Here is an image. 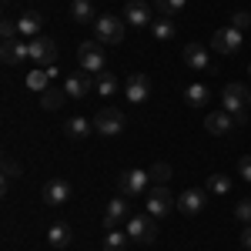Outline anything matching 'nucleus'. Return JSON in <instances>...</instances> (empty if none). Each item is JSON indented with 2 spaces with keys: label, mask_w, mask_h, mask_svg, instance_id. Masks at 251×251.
Instances as JSON below:
<instances>
[{
  "label": "nucleus",
  "mask_w": 251,
  "mask_h": 251,
  "mask_svg": "<svg viewBox=\"0 0 251 251\" xmlns=\"http://www.w3.org/2000/svg\"><path fill=\"white\" fill-rule=\"evenodd\" d=\"M248 107H251V91L245 84H228L225 91H221V111H228L234 117V124H245L248 121Z\"/></svg>",
  "instance_id": "f257e3e1"
},
{
  "label": "nucleus",
  "mask_w": 251,
  "mask_h": 251,
  "mask_svg": "<svg viewBox=\"0 0 251 251\" xmlns=\"http://www.w3.org/2000/svg\"><path fill=\"white\" fill-rule=\"evenodd\" d=\"M94 40L100 44H121L124 40V20L114 14H100L94 20Z\"/></svg>",
  "instance_id": "f03ea898"
},
{
  "label": "nucleus",
  "mask_w": 251,
  "mask_h": 251,
  "mask_svg": "<svg viewBox=\"0 0 251 251\" xmlns=\"http://www.w3.org/2000/svg\"><path fill=\"white\" fill-rule=\"evenodd\" d=\"M157 218L151 214H134V218H127V234H131V241L137 245H154L157 241Z\"/></svg>",
  "instance_id": "7ed1b4c3"
},
{
  "label": "nucleus",
  "mask_w": 251,
  "mask_h": 251,
  "mask_svg": "<svg viewBox=\"0 0 251 251\" xmlns=\"http://www.w3.org/2000/svg\"><path fill=\"white\" fill-rule=\"evenodd\" d=\"M77 60H80V67H84V71H91V74H100V71H104V64H107L100 40H84V44L77 47Z\"/></svg>",
  "instance_id": "20e7f679"
},
{
  "label": "nucleus",
  "mask_w": 251,
  "mask_h": 251,
  "mask_svg": "<svg viewBox=\"0 0 251 251\" xmlns=\"http://www.w3.org/2000/svg\"><path fill=\"white\" fill-rule=\"evenodd\" d=\"M94 131H97L100 137H117L121 131H124V114H121L117 107H104V111H97Z\"/></svg>",
  "instance_id": "39448f33"
},
{
  "label": "nucleus",
  "mask_w": 251,
  "mask_h": 251,
  "mask_svg": "<svg viewBox=\"0 0 251 251\" xmlns=\"http://www.w3.org/2000/svg\"><path fill=\"white\" fill-rule=\"evenodd\" d=\"M174 204H177V198H174L164 184H157L154 191H148V204H144V208H148L151 218H164V214L174 211Z\"/></svg>",
  "instance_id": "423d86ee"
},
{
  "label": "nucleus",
  "mask_w": 251,
  "mask_h": 251,
  "mask_svg": "<svg viewBox=\"0 0 251 251\" xmlns=\"http://www.w3.org/2000/svg\"><path fill=\"white\" fill-rule=\"evenodd\" d=\"M30 60L34 64H40V67H54V60H57V44L50 37H34L30 40Z\"/></svg>",
  "instance_id": "0eeeda50"
},
{
  "label": "nucleus",
  "mask_w": 251,
  "mask_h": 251,
  "mask_svg": "<svg viewBox=\"0 0 251 251\" xmlns=\"http://www.w3.org/2000/svg\"><path fill=\"white\" fill-rule=\"evenodd\" d=\"M148 181H151V174H148V168H131V171L121 174V181H117V188H121V194H141L148 191Z\"/></svg>",
  "instance_id": "6e6552de"
},
{
  "label": "nucleus",
  "mask_w": 251,
  "mask_h": 251,
  "mask_svg": "<svg viewBox=\"0 0 251 251\" xmlns=\"http://www.w3.org/2000/svg\"><path fill=\"white\" fill-rule=\"evenodd\" d=\"M124 97L131 104H144L151 97V77L148 74H127V80H124Z\"/></svg>",
  "instance_id": "1a4fd4ad"
},
{
  "label": "nucleus",
  "mask_w": 251,
  "mask_h": 251,
  "mask_svg": "<svg viewBox=\"0 0 251 251\" xmlns=\"http://www.w3.org/2000/svg\"><path fill=\"white\" fill-rule=\"evenodd\" d=\"M208 204V188H184L177 198V208L184 214H201Z\"/></svg>",
  "instance_id": "9d476101"
},
{
  "label": "nucleus",
  "mask_w": 251,
  "mask_h": 251,
  "mask_svg": "<svg viewBox=\"0 0 251 251\" xmlns=\"http://www.w3.org/2000/svg\"><path fill=\"white\" fill-rule=\"evenodd\" d=\"M71 184L67 181H60V177H54V181H47L44 184V201H47V208H64L67 201H71Z\"/></svg>",
  "instance_id": "9b49d317"
},
{
  "label": "nucleus",
  "mask_w": 251,
  "mask_h": 251,
  "mask_svg": "<svg viewBox=\"0 0 251 251\" xmlns=\"http://www.w3.org/2000/svg\"><path fill=\"white\" fill-rule=\"evenodd\" d=\"M0 60L10 64V67H17L20 60H30V44H24L20 37L3 40V44H0Z\"/></svg>",
  "instance_id": "f8f14e48"
},
{
  "label": "nucleus",
  "mask_w": 251,
  "mask_h": 251,
  "mask_svg": "<svg viewBox=\"0 0 251 251\" xmlns=\"http://www.w3.org/2000/svg\"><path fill=\"white\" fill-rule=\"evenodd\" d=\"M211 47L218 54H234V50L241 47V30H238V27H221L211 37Z\"/></svg>",
  "instance_id": "ddd939ff"
},
{
  "label": "nucleus",
  "mask_w": 251,
  "mask_h": 251,
  "mask_svg": "<svg viewBox=\"0 0 251 251\" xmlns=\"http://www.w3.org/2000/svg\"><path fill=\"white\" fill-rule=\"evenodd\" d=\"M124 218H127V204H124V198H111L107 208H104V214H100V225H104V231H114Z\"/></svg>",
  "instance_id": "4468645a"
},
{
  "label": "nucleus",
  "mask_w": 251,
  "mask_h": 251,
  "mask_svg": "<svg viewBox=\"0 0 251 251\" xmlns=\"http://www.w3.org/2000/svg\"><path fill=\"white\" fill-rule=\"evenodd\" d=\"M124 20H127L131 27H148V24H151V3H144V0H127Z\"/></svg>",
  "instance_id": "2eb2a0df"
},
{
  "label": "nucleus",
  "mask_w": 251,
  "mask_h": 251,
  "mask_svg": "<svg viewBox=\"0 0 251 251\" xmlns=\"http://www.w3.org/2000/svg\"><path fill=\"white\" fill-rule=\"evenodd\" d=\"M181 60L191 67V71H211V60H208V47H201V44H188L184 50H181Z\"/></svg>",
  "instance_id": "dca6fc26"
},
{
  "label": "nucleus",
  "mask_w": 251,
  "mask_h": 251,
  "mask_svg": "<svg viewBox=\"0 0 251 251\" xmlns=\"http://www.w3.org/2000/svg\"><path fill=\"white\" fill-rule=\"evenodd\" d=\"M204 127H208V134L221 137V134H228V131L234 127V117L228 114V111H211V114L204 117Z\"/></svg>",
  "instance_id": "f3484780"
},
{
  "label": "nucleus",
  "mask_w": 251,
  "mask_h": 251,
  "mask_svg": "<svg viewBox=\"0 0 251 251\" xmlns=\"http://www.w3.org/2000/svg\"><path fill=\"white\" fill-rule=\"evenodd\" d=\"M40 27H44V17H40L37 10H27V14H20L17 20V30H20V37H40Z\"/></svg>",
  "instance_id": "a211bd4d"
},
{
  "label": "nucleus",
  "mask_w": 251,
  "mask_h": 251,
  "mask_svg": "<svg viewBox=\"0 0 251 251\" xmlns=\"http://www.w3.org/2000/svg\"><path fill=\"white\" fill-rule=\"evenodd\" d=\"M71 238H74V231H71L67 221H54V225L47 228V241H50V248H67Z\"/></svg>",
  "instance_id": "6ab92c4d"
},
{
  "label": "nucleus",
  "mask_w": 251,
  "mask_h": 251,
  "mask_svg": "<svg viewBox=\"0 0 251 251\" xmlns=\"http://www.w3.org/2000/svg\"><path fill=\"white\" fill-rule=\"evenodd\" d=\"M91 87H94V84L87 80V74H71V77H67V84H64V91L74 97V100L87 97V94H91Z\"/></svg>",
  "instance_id": "aec40b11"
},
{
  "label": "nucleus",
  "mask_w": 251,
  "mask_h": 251,
  "mask_svg": "<svg viewBox=\"0 0 251 251\" xmlns=\"http://www.w3.org/2000/svg\"><path fill=\"white\" fill-rule=\"evenodd\" d=\"M71 17H74V24H94L97 10H94L91 0H74V3H71Z\"/></svg>",
  "instance_id": "412c9836"
},
{
  "label": "nucleus",
  "mask_w": 251,
  "mask_h": 251,
  "mask_svg": "<svg viewBox=\"0 0 251 251\" xmlns=\"http://www.w3.org/2000/svg\"><path fill=\"white\" fill-rule=\"evenodd\" d=\"M94 131V121H87V117H71L67 124H64V134L74 137V141H80V137H87Z\"/></svg>",
  "instance_id": "4be33fe9"
},
{
  "label": "nucleus",
  "mask_w": 251,
  "mask_h": 251,
  "mask_svg": "<svg viewBox=\"0 0 251 251\" xmlns=\"http://www.w3.org/2000/svg\"><path fill=\"white\" fill-rule=\"evenodd\" d=\"M54 74H57V67H47V71H44V67H37L34 74H27V87L44 94V91L50 87V77H54Z\"/></svg>",
  "instance_id": "5701e85b"
},
{
  "label": "nucleus",
  "mask_w": 251,
  "mask_h": 251,
  "mask_svg": "<svg viewBox=\"0 0 251 251\" xmlns=\"http://www.w3.org/2000/svg\"><path fill=\"white\" fill-rule=\"evenodd\" d=\"M151 34H154V40H161V44H168V40L177 37V27H174V20L171 17H161L151 24Z\"/></svg>",
  "instance_id": "b1692460"
},
{
  "label": "nucleus",
  "mask_w": 251,
  "mask_h": 251,
  "mask_svg": "<svg viewBox=\"0 0 251 251\" xmlns=\"http://www.w3.org/2000/svg\"><path fill=\"white\" fill-rule=\"evenodd\" d=\"M127 241H131V234L114 228V231H107L104 238H100V248H104V251H124V248H127Z\"/></svg>",
  "instance_id": "393cba45"
},
{
  "label": "nucleus",
  "mask_w": 251,
  "mask_h": 251,
  "mask_svg": "<svg viewBox=\"0 0 251 251\" xmlns=\"http://www.w3.org/2000/svg\"><path fill=\"white\" fill-rule=\"evenodd\" d=\"M208 84H191V87H184V100H188V107H204L208 104Z\"/></svg>",
  "instance_id": "a878e982"
},
{
  "label": "nucleus",
  "mask_w": 251,
  "mask_h": 251,
  "mask_svg": "<svg viewBox=\"0 0 251 251\" xmlns=\"http://www.w3.org/2000/svg\"><path fill=\"white\" fill-rule=\"evenodd\" d=\"M64 97H67V91L47 87V91L40 94V107H44V111H60V107H64Z\"/></svg>",
  "instance_id": "bb28decb"
},
{
  "label": "nucleus",
  "mask_w": 251,
  "mask_h": 251,
  "mask_svg": "<svg viewBox=\"0 0 251 251\" xmlns=\"http://www.w3.org/2000/svg\"><path fill=\"white\" fill-rule=\"evenodd\" d=\"M94 91L100 97H114V91H117V77L114 74H107V71H100L94 77Z\"/></svg>",
  "instance_id": "cd10ccee"
},
{
  "label": "nucleus",
  "mask_w": 251,
  "mask_h": 251,
  "mask_svg": "<svg viewBox=\"0 0 251 251\" xmlns=\"http://www.w3.org/2000/svg\"><path fill=\"white\" fill-rule=\"evenodd\" d=\"M184 3H188V0H154V10L161 17H174V14L184 10Z\"/></svg>",
  "instance_id": "c85d7f7f"
},
{
  "label": "nucleus",
  "mask_w": 251,
  "mask_h": 251,
  "mask_svg": "<svg viewBox=\"0 0 251 251\" xmlns=\"http://www.w3.org/2000/svg\"><path fill=\"white\" fill-rule=\"evenodd\" d=\"M231 191V177L228 174H211L208 177V194H228Z\"/></svg>",
  "instance_id": "c756f323"
},
{
  "label": "nucleus",
  "mask_w": 251,
  "mask_h": 251,
  "mask_svg": "<svg viewBox=\"0 0 251 251\" xmlns=\"http://www.w3.org/2000/svg\"><path fill=\"white\" fill-rule=\"evenodd\" d=\"M20 171H24V168H20V164H17V161H14L10 154L3 157V188H7L14 177H20Z\"/></svg>",
  "instance_id": "7c9ffc66"
},
{
  "label": "nucleus",
  "mask_w": 251,
  "mask_h": 251,
  "mask_svg": "<svg viewBox=\"0 0 251 251\" xmlns=\"http://www.w3.org/2000/svg\"><path fill=\"white\" fill-rule=\"evenodd\" d=\"M148 174H151V181H168V177H171V168H168L164 161H154V164L148 168Z\"/></svg>",
  "instance_id": "2f4dec72"
},
{
  "label": "nucleus",
  "mask_w": 251,
  "mask_h": 251,
  "mask_svg": "<svg viewBox=\"0 0 251 251\" xmlns=\"http://www.w3.org/2000/svg\"><path fill=\"white\" fill-rule=\"evenodd\" d=\"M234 218H238L241 225H251V198H245V201L234 204Z\"/></svg>",
  "instance_id": "473e14b6"
},
{
  "label": "nucleus",
  "mask_w": 251,
  "mask_h": 251,
  "mask_svg": "<svg viewBox=\"0 0 251 251\" xmlns=\"http://www.w3.org/2000/svg\"><path fill=\"white\" fill-rule=\"evenodd\" d=\"M0 37H3V40H14V37H20L17 20H3V24H0Z\"/></svg>",
  "instance_id": "72a5a7b5"
},
{
  "label": "nucleus",
  "mask_w": 251,
  "mask_h": 251,
  "mask_svg": "<svg viewBox=\"0 0 251 251\" xmlns=\"http://www.w3.org/2000/svg\"><path fill=\"white\" fill-rule=\"evenodd\" d=\"M238 174H241V181L251 184V154H245L241 161H238Z\"/></svg>",
  "instance_id": "f704fd0d"
},
{
  "label": "nucleus",
  "mask_w": 251,
  "mask_h": 251,
  "mask_svg": "<svg viewBox=\"0 0 251 251\" xmlns=\"http://www.w3.org/2000/svg\"><path fill=\"white\" fill-rule=\"evenodd\" d=\"M231 27H238V30H245V27H251V14H245V10H238L231 17Z\"/></svg>",
  "instance_id": "c9c22d12"
},
{
  "label": "nucleus",
  "mask_w": 251,
  "mask_h": 251,
  "mask_svg": "<svg viewBox=\"0 0 251 251\" xmlns=\"http://www.w3.org/2000/svg\"><path fill=\"white\" fill-rule=\"evenodd\" d=\"M241 248L251 251V225H245V228H241Z\"/></svg>",
  "instance_id": "e433bc0d"
},
{
  "label": "nucleus",
  "mask_w": 251,
  "mask_h": 251,
  "mask_svg": "<svg viewBox=\"0 0 251 251\" xmlns=\"http://www.w3.org/2000/svg\"><path fill=\"white\" fill-rule=\"evenodd\" d=\"M248 74H251V64H248Z\"/></svg>",
  "instance_id": "4c0bfd02"
},
{
  "label": "nucleus",
  "mask_w": 251,
  "mask_h": 251,
  "mask_svg": "<svg viewBox=\"0 0 251 251\" xmlns=\"http://www.w3.org/2000/svg\"><path fill=\"white\" fill-rule=\"evenodd\" d=\"M3 3H10V0H3Z\"/></svg>",
  "instance_id": "58836bf2"
}]
</instances>
